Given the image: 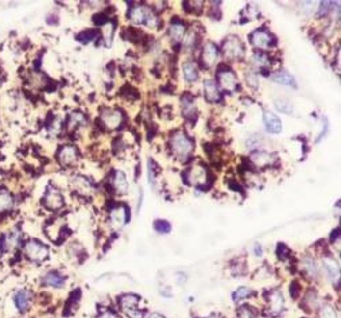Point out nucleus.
Segmentation results:
<instances>
[{"mask_svg": "<svg viewBox=\"0 0 341 318\" xmlns=\"http://www.w3.org/2000/svg\"><path fill=\"white\" fill-rule=\"evenodd\" d=\"M170 149L177 159L187 160L194 151V142L184 131H177L171 135Z\"/></svg>", "mask_w": 341, "mask_h": 318, "instance_id": "nucleus-1", "label": "nucleus"}, {"mask_svg": "<svg viewBox=\"0 0 341 318\" xmlns=\"http://www.w3.org/2000/svg\"><path fill=\"white\" fill-rule=\"evenodd\" d=\"M128 19L135 25H143L149 28H157L159 26V18L150 7L143 4H136L128 11Z\"/></svg>", "mask_w": 341, "mask_h": 318, "instance_id": "nucleus-2", "label": "nucleus"}, {"mask_svg": "<svg viewBox=\"0 0 341 318\" xmlns=\"http://www.w3.org/2000/svg\"><path fill=\"white\" fill-rule=\"evenodd\" d=\"M185 180L189 185L197 189H205L210 184V175L208 169L204 164H193L192 167L185 171Z\"/></svg>", "mask_w": 341, "mask_h": 318, "instance_id": "nucleus-3", "label": "nucleus"}, {"mask_svg": "<svg viewBox=\"0 0 341 318\" xmlns=\"http://www.w3.org/2000/svg\"><path fill=\"white\" fill-rule=\"evenodd\" d=\"M221 52H223V57L225 61H229V62H236V61L243 59L245 53L244 45L236 35H229L225 38Z\"/></svg>", "mask_w": 341, "mask_h": 318, "instance_id": "nucleus-4", "label": "nucleus"}, {"mask_svg": "<svg viewBox=\"0 0 341 318\" xmlns=\"http://www.w3.org/2000/svg\"><path fill=\"white\" fill-rule=\"evenodd\" d=\"M216 80H217L219 88H221L224 92H228V93H234L239 88V79H237L236 73L224 65H221L217 70Z\"/></svg>", "mask_w": 341, "mask_h": 318, "instance_id": "nucleus-5", "label": "nucleus"}, {"mask_svg": "<svg viewBox=\"0 0 341 318\" xmlns=\"http://www.w3.org/2000/svg\"><path fill=\"white\" fill-rule=\"evenodd\" d=\"M124 120L122 111L113 109V108H107L100 113V124L103 128H105L107 131H115L120 127Z\"/></svg>", "mask_w": 341, "mask_h": 318, "instance_id": "nucleus-6", "label": "nucleus"}, {"mask_svg": "<svg viewBox=\"0 0 341 318\" xmlns=\"http://www.w3.org/2000/svg\"><path fill=\"white\" fill-rule=\"evenodd\" d=\"M250 42L258 50H268L275 43V39L272 37L271 32L267 31L264 28H259L251 34Z\"/></svg>", "mask_w": 341, "mask_h": 318, "instance_id": "nucleus-7", "label": "nucleus"}, {"mask_svg": "<svg viewBox=\"0 0 341 318\" xmlns=\"http://www.w3.org/2000/svg\"><path fill=\"white\" fill-rule=\"evenodd\" d=\"M23 252L26 255V258H28L32 262H42L48 258L49 249L46 245H43L39 241L31 240L28 243L25 244L23 247Z\"/></svg>", "mask_w": 341, "mask_h": 318, "instance_id": "nucleus-8", "label": "nucleus"}, {"mask_svg": "<svg viewBox=\"0 0 341 318\" xmlns=\"http://www.w3.org/2000/svg\"><path fill=\"white\" fill-rule=\"evenodd\" d=\"M139 297L135 294H126L120 297L119 305L124 313H127L131 318H142V312H139L138 309Z\"/></svg>", "mask_w": 341, "mask_h": 318, "instance_id": "nucleus-9", "label": "nucleus"}, {"mask_svg": "<svg viewBox=\"0 0 341 318\" xmlns=\"http://www.w3.org/2000/svg\"><path fill=\"white\" fill-rule=\"evenodd\" d=\"M43 204L50 211H58L64 207V197L58 189H55L54 186H49L43 196Z\"/></svg>", "mask_w": 341, "mask_h": 318, "instance_id": "nucleus-10", "label": "nucleus"}, {"mask_svg": "<svg viewBox=\"0 0 341 318\" xmlns=\"http://www.w3.org/2000/svg\"><path fill=\"white\" fill-rule=\"evenodd\" d=\"M57 159H58V162L64 167H70V166L76 164V162L79 160V150L76 149L75 146H72V144H65V146H62L58 150Z\"/></svg>", "mask_w": 341, "mask_h": 318, "instance_id": "nucleus-11", "label": "nucleus"}, {"mask_svg": "<svg viewBox=\"0 0 341 318\" xmlns=\"http://www.w3.org/2000/svg\"><path fill=\"white\" fill-rule=\"evenodd\" d=\"M219 59V49L213 42H207L204 45L203 52H201V62L204 68L210 69L214 65L217 64Z\"/></svg>", "mask_w": 341, "mask_h": 318, "instance_id": "nucleus-12", "label": "nucleus"}, {"mask_svg": "<svg viewBox=\"0 0 341 318\" xmlns=\"http://www.w3.org/2000/svg\"><path fill=\"white\" fill-rule=\"evenodd\" d=\"M204 89V97L208 103H219L223 99L221 96V90H220L219 85L214 82L213 80H205L203 85Z\"/></svg>", "mask_w": 341, "mask_h": 318, "instance_id": "nucleus-13", "label": "nucleus"}, {"mask_svg": "<svg viewBox=\"0 0 341 318\" xmlns=\"http://www.w3.org/2000/svg\"><path fill=\"white\" fill-rule=\"evenodd\" d=\"M19 240H21L19 231L12 229V231H10V232H7V234L1 236V238H0V248H1V251H4V252L14 251L18 247Z\"/></svg>", "mask_w": 341, "mask_h": 318, "instance_id": "nucleus-14", "label": "nucleus"}, {"mask_svg": "<svg viewBox=\"0 0 341 318\" xmlns=\"http://www.w3.org/2000/svg\"><path fill=\"white\" fill-rule=\"evenodd\" d=\"M275 160H277L275 155L271 154V153H267V151H255L254 154L251 155V162L258 169H264V167L272 166Z\"/></svg>", "mask_w": 341, "mask_h": 318, "instance_id": "nucleus-15", "label": "nucleus"}, {"mask_svg": "<svg viewBox=\"0 0 341 318\" xmlns=\"http://www.w3.org/2000/svg\"><path fill=\"white\" fill-rule=\"evenodd\" d=\"M111 186H112L113 191L116 193V194H126L128 190V181H127V177H126V174L123 173V171H119V170H116L115 173H113L112 178H111Z\"/></svg>", "mask_w": 341, "mask_h": 318, "instance_id": "nucleus-16", "label": "nucleus"}, {"mask_svg": "<svg viewBox=\"0 0 341 318\" xmlns=\"http://www.w3.org/2000/svg\"><path fill=\"white\" fill-rule=\"evenodd\" d=\"M283 305H285V301H283L282 292H278V290L270 292V295H268V313L271 316H278L283 310Z\"/></svg>", "mask_w": 341, "mask_h": 318, "instance_id": "nucleus-17", "label": "nucleus"}, {"mask_svg": "<svg viewBox=\"0 0 341 318\" xmlns=\"http://www.w3.org/2000/svg\"><path fill=\"white\" fill-rule=\"evenodd\" d=\"M127 208L124 205H117L109 213V220L115 228H122L123 225L127 221Z\"/></svg>", "mask_w": 341, "mask_h": 318, "instance_id": "nucleus-18", "label": "nucleus"}, {"mask_svg": "<svg viewBox=\"0 0 341 318\" xmlns=\"http://www.w3.org/2000/svg\"><path fill=\"white\" fill-rule=\"evenodd\" d=\"M263 122H264L267 131L270 133H279L282 131V122H281V119L275 113H272V112H264Z\"/></svg>", "mask_w": 341, "mask_h": 318, "instance_id": "nucleus-19", "label": "nucleus"}, {"mask_svg": "<svg viewBox=\"0 0 341 318\" xmlns=\"http://www.w3.org/2000/svg\"><path fill=\"white\" fill-rule=\"evenodd\" d=\"M182 115L185 117H196V100L190 93H184L181 97Z\"/></svg>", "mask_w": 341, "mask_h": 318, "instance_id": "nucleus-20", "label": "nucleus"}, {"mask_svg": "<svg viewBox=\"0 0 341 318\" xmlns=\"http://www.w3.org/2000/svg\"><path fill=\"white\" fill-rule=\"evenodd\" d=\"M72 185H73V187H75V190L77 191V193L84 194V196L91 194L92 190H93V185H92L91 181L88 180V178H85V177H82V175L75 177V178L72 180Z\"/></svg>", "mask_w": 341, "mask_h": 318, "instance_id": "nucleus-21", "label": "nucleus"}, {"mask_svg": "<svg viewBox=\"0 0 341 318\" xmlns=\"http://www.w3.org/2000/svg\"><path fill=\"white\" fill-rule=\"evenodd\" d=\"M186 34V26L181 21H173L169 26V35L174 42H181Z\"/></svg>", "mask_w": 341, "mask_h": 318, "instance_id": "nucleus-22", "label": "nucleus"}, {"mask_svg": "<svg viewBox=\"0 0 341 318\" xmlns=\"http://www.w3.org/2000/svg\"><path fill=\"white\" fill-rule=\"evenodd\" d=\"M31 298H32L31 292H30V290H26V289H23V290H21V292H16L14 301H15L16 308L19 309V312H26L27 309H28V306H30Z\"/></svg>", "mask_w": 341, "mask_h": 318, "instance_id": "nucleus-23", "label": "nucleus"}, {"mask_svg": "<svg viewBox=\"0 0 341 318\" xmlns=\"http://www.w3.org/2000/svg\"><path fill=\"white\" fill-rule=\"evenodd\" d=\"M182 75L184 79L186 80V82L193 84L198 80V68L197 65L192 62V61H186L185 64L182 65Z\"/></svg>", "mask_w": 341, "mask_h": 318, "instance_id": "nucleus-24", "label": "nucleus"}, {"mask_svg": "<svg viewBox=\"0 0 341 318\" xmlns=\"http://www.w3.org/2000/svg\"><path fill=\"white\" fill-rule=\"evenodd\" d=\"M42 283L45 286L62 287L65 283V278L57 271H50L42 278Z\"/></svg>", "mask_w": 341, "mask_h": 318, "instance_id": "nucleus-25", "label": "nucleus"}, {"mask_svg": "<svg viewBox=\"0 0 341 318\" xmlns=\"http://www.w3.org/2000/svg\"><path fill=\"white\" fill-rule=\"evenodd\" d=\"M271 80L274 82H277L279 85H285V86H294V77L286 70H278L274 75L271 76Z\"/></svg>", "mask_w": 341, "mask_h": 318, "instance_id": "nucleus-26", "label": "nucleus"}, {"mask_svg": "<svg viewBox=\"0 0 341 318\" xmlns=\"http://www.w3.org/2000/svg\"><path fill=\"white\" fill-rule=\"evenodd\" d=\"M14 207V197L10 191L0 189V213L8 212Z\"/></svg>", "mask_w": 341, "mask_h": 318, "instance_id": "nucleus-27", "label": "nucleus"}, {"mask_svg": "<svg viewBox=\"0 0 341 318\" xmlns=\"http://www.w3.org/2000/svg\"><path fill=\"white\" fill-rule=\"evenodd\" d=\"M322 263H324V268L328 272V275L331 278H339V272H340V268H339V263L336 260L331 258V256H325L322 259Z\"/></svg>", "mask_w": 341, "mask_h": 318, "instance_id": "nucleus-28", "label": "nucleus"}, {"mask_svg": "<svg viewBox=\"0 0 341 318\" xmlns=\"http://www.w3.org/2000/svg\"><path fill=\"white\" fill-rule=\"evenodd\" d=\"M102 34H103V39H104L105 46H111V45H112L113 34H115V25H113L112 22L108 21L103 25Z\"/></svg>", "mask_w": 341, "mask_h": 318, "instance_id": "nucleus-29", "label": "nucleus"}, {"mask_svg": "<svg viewBox=\"0 0 341 318\" xmlns=\"http://www.w3.org/2000/svg\"><path fill=\"white\" fill-rule=\"evenodd\" d=\"M318 305H320V302H318V295H317V292L310 290L304 298V306L308 309V310H315V309L318 308Z\"/></svg>", "mask_w": 341, "mask_h": 318, "instance_id": "nucleus-30", "label": "nucleus"}, {"mask_svg": "<svg viewBox=\"0 0 341 318\" xmlns=\"http://www.w3.org/2000/svg\"><path fill=\"white\" fill-rule=\"evenodd\" d=\"M85 123V116L81 113V112H73L72 115H69L68 117V128L69 130H75V128L80 127L81 124Z\"/></svg>", "mask_w": 341, "mask_h": 318, "instance_id": "nucleus-31", "label": "nucleus"}, {"mask_svg": "<svg viewBox=\"0 0 341 318\" xmlns=\"http://www.w3.org/2000/svg\"><path fill=\"white\" fill-rule=\"evenodd\" d=\"M252 294H254V292L251 290L250 287H239V289L232 294V299H234L235 302H239V301H243L245 298L251 297Z\"/></svg>", "mask_w": 341, "mask_h": 318, "instance_id": "nucleus-32", "label": "nucleus"}, {"mask_svg": "<svg viewBox=\"0 0 341 318\" xmlns=\"http://www.w3.org/2000/svg\"><path fill=\"white\" fill-rule=\"evenodd\" d=\"M275 108L279 112H282V113H291V111H293L291 103L286 100V99H278V100H275Z\"/></svg>", "mask_w": 341, "mask_h": 318, "instance_id": "nucleus-33", "label": "nucleus"}, {"mask_svg": "<svg viewBox=\"0 0 341 318\" xmlns=\"http://www.w3.org/2000/svg\"><path fill=\"white\" fill-rule=\"evenodd\" d=\"M252 62H254L259 69H263V68H266V66L270 65V59H268V57H267L266 54L256 53L255 55L252 57Z\"/></svg>", "mask_w": 341, "mask_h": 318, "instance_id": "nucleus-34", "label": "nucleus"}, {"mask_svg": "<svg viewBox=\"0 0 341 318\" xmlns=\"http://www.w3.org/2000/svg\"><path fill=\"white\" fill-rule=\"evenodd\" d=\"M96 35H97L96 31H93V30H86V31L80 32L79 35H76V39L81 43H89L92 39H95V38H96Z\"/></svg>", "mask_w": 341, "mask_h": 318, "instance_id": "nucleus-35", "label": "nucleus"}, {"mask_svg": "<svg viewBox=\"0 0 341 318\" xmlns=\"http://www.w3.org/2000/svg\"><path fill=\"white\" fill-rule=\"evenodd\" d=\"M236 318H256V312L251 306H241L237 310Z\"/></svg>", "mask_w": 341, "mask_h": 318, "instance_id": "nucleus-36", "label": "nucleus"}, {"mask_svg": "<svg viewBox=\"0 0 341 318\" xmlns=\"http://www.w3.org/2000/svg\"><path fill=\"white\" fill-rule=\"evenodd\" d=\"M154 229L158 234H169L171 231V225L166 220H157L154 223Z\"/></svg>", "mask_w": 341, "mask_h": 318, "instance_id": "nucleus-37", "label": "nucleus"}, {"mask_svg": "<svg viewBox=\"0 0 341 318\" xmlns=\"http://www.w3.org/2000/svg\"><path fill=\"white\" fill-rule=\"evenodd\" d=\"M305 270L308 271V274L310 276H315L318 275V270H317V265H315V262L312 259H306L305 260Z\"/></svg>", "mask_w": 341, "mask_h": 318, "instance_id": "nucleus-38", "label": "nucleus"}, {"mask_svg": "<svg viewBox=\"0 0 341 318\" xmlns=\"http://www.w3.org/2000/svg\"><path fill=\"white\" fill-rule=\"evenodd\" d=\"M320 318H337V314L335 312V309L326 305V306H322L320 310Z\"/></svg>", "mask_w": 341, "mask_h": 318, "instance_id": "nucleus-39", "label": "nucleus"}, {"mask_svg": "<svg viewBox=\"0 0 341 318\" xmlns=\"http://www.w3.org/2000/svg\"><path fill=\"white\" fill-rule=\"evenodd\" d=\"M49 130V133L50 135H54V136H57L59 132H61V130H62V126H61V122L59 120H54V123H52L50 126L48 127Z\"/></svg>", "mask_w": 341, "mask_h": 318, "instance_id": "nucleus-40", "label": "nucleus"}, {"mask_svg": "<svg viewBox=\"0 0 341 318\" xmlns=\"http://www.w3.org/2000/svg\"><path fill=\"white\" fill-rule=\"evenodd\" d=\"M185 3H186L187 5H192L190 8H187V11H196V12L201 10V8H203L201 5H204L203 1H185Z\"/></svg>", "mask_w": 341, "mask_h": 318, "instance_id": "nucleus-41", "label": "nucleus"}, {"mask_svg": "<svg viewBox=\"0 0 341 318\" xmlns=\"http://www.w3.org/2000/svg\"><path fill=\"white\" fill-rule=\"evenodd\" d=\"M332 3L331 1H325V3H321V7H320V15H326L329 11L333 10V7H329Z\"/></svg>", "mask_w": 341, "mask_h": 318, "instance_id": "nucleus-42", "label": "nucleus"}, {"mask_svg": "<svg viewBox=\"0 0 341 318\" xmlns=\"http://www.w3.org/2000/svg\"><path fill=\"white\" fill-rule=\"evenodd\" d=\"M97 318H120L117 314H115L113 312H111V310H103L102 313L99 314V317Z\"/></svg>", "mask_w": 341, "mask_h": 318, "instance_id": "nucleus-43", "label": "nucleus"}, {"mask_svg": "<svg viewBox=\"0 0 341 318\" xmlns=\"http://www.w3.org/2000/svg\"><path fill=\"white\" fill-rule=\"evenodd\" d=\"M256 82H258V77H256L255 73L247 75V84H250L251 86H256Z\"/></svg>", "mask_w": 341, "mask_h": 318, "instance_id": "nucleus-44", "label": "nucleus"}, {"mask_svg": "<svg viewBox=\"0 0 341 318\" xmlns=\"http://www.w3.org/2000/svg\"><path fill=\"white\" fill-rule=\"evenodd\" d=\"M298 292H299L298 283H297V282H293V283H291V289H290V294H291L294 298H297L298 297Z\"/></svg>", "mask_w": 341, "mask_h": 318, "instance_id": "nucleus-45", "label": "nucleus"}, {"mask_svg": "<svg viewBox=\"0 0 341 318\" xmlns=\"http://www.w3.org/2000/svg\"><path fill=\"white\" fill-rule=\"evenodd\" d=\"M149 318H165L162 314H159V313H151L149 316Z\"/></svg>", "mask_w": 341, "mask_h": 318, "instance_id": "nucleus-46", "label": "nucleus"}, {"mask_svg": "<svg viewBox=\"0 0 341 318\" xmlns=\"http://www.w3.org/2000/svg\"><path fill=\"white\" fill-rule=\"evenodd\" d=\"M255 252L258 256H262V248L261 245H255Z\"/></svg>", "mask_w": 341, "mask_h": 318, "instance_id": "nucleus-47", "label": "nucleus"}, {"mask_svg": "<svg viewBox=\"0 0 341 318\" xmlns=\"http://www.w3.org/2000/svg\"><path fill=\"white\" fill-rule=\"evenodd\" d=\"M208 318H219L216 314H213V316H210V317H208Z\"/></svg>", "mask_w": 341, "mask_h": 318, "instance_id": "nucleus-48", "label": "nucleus"}]
</instances>
